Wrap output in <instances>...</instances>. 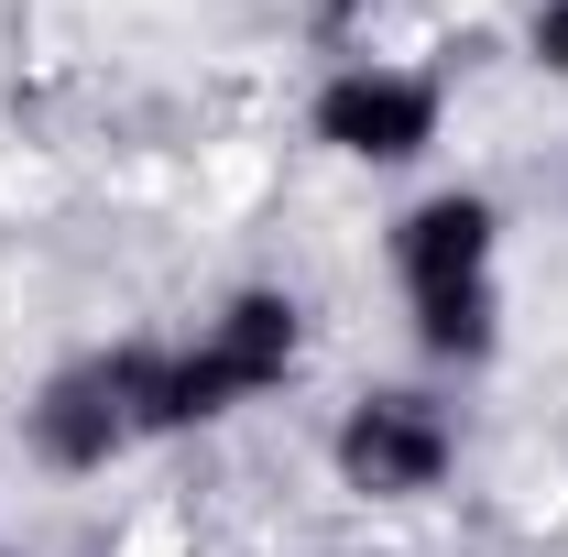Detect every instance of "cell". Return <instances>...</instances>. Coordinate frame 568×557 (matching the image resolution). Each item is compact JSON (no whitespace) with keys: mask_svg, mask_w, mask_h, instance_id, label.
<instances>
[{"mask_svg":"<svg viewBox=\"0 0 568 557\" xmlns=\"http://www.w3.org/2000/svg\"><path fill=\"white\" fill-rule=\"evenodd\" d=\"M284 361H295V306H284V295H241L197 361H164V426L219 416V405H241V394L284 383Z\"/></svg>","mask_w":568,"mask_h":557,"instance_id":"cell-3","label":"cell"},{"mask_svg":"<svg viewBox=\"0 0 568 557\" xmlns=\"http://www.w3.org/2000/svg\"><path fill=\"white\" fill-rule=\"evenodd\" d=\"M142 426H164V361H153V350H121V361H88V372H67V383L44 394L33 437H44V459L99 470L110 448H132Z\"/></svg>","mask_w":568,"mask_h":557,"instance_id":"cell-2","label":"cell"},{"mask_svg":"<svg viewBox=\"0 0 568 557\" xmlns=\"http://www.w3.org/2000/svg\"><path fill=\"white\" fill-rule=\"evenodd\" d=\"M317 132L339 142V153L394 164V153H426V132H437V99H426L416 77H339V88L317 99Z\"/></svg>","mask_w":568,"mask_h":557,"instance_id":"cell-5","label":"cell"},{"mask_svg":"<svg viewBox=\"0 0 568 557\" xmlns=\"http://www.w3.org/2000/svg\"><path fill=\"white\" fill-rule=\"evenodd\" d=\"M405 284H416L426 350L493 340V219H481V198H437L405 219Z\"/></svg>","mask_w":568,"mask_h":557,"instance_id":"cell-1","label":"cell"},{"mask_svg":"<svg viewBox=\"0 0 568 557\" xmlns=\"http://www.w3.org/2000/svg\"><path fill=\"white\" fill-rule=\"evenodd\" d=\"M339 470H351L361 492H426L448 470V426L426 416L416 394H383V405H361V416L339 426Z\"/></svg>","mask_w":568,"mask_h":557,"instance_id":"cell-4","label":"cell"},{"mask_svg":"<svg viewBox=\"0 0 568 557\" xmlns=\"http://www.w3.org/2000/svg\"><path fill=\"white\" fill-rule=\"evenodd\" d=\"M536 44H547V67H568V0L547 11V22H536Z\"/></svg>","mask_w":568,"mask_h":557,"instance_id":"cell-6","label":"cell"}]
</instances>
